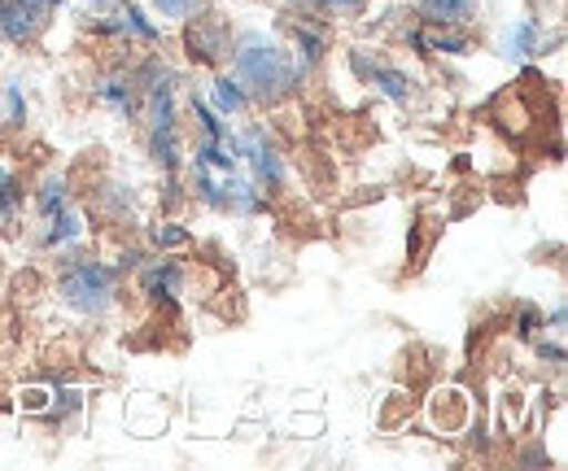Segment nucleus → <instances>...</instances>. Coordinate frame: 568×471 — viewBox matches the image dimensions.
<instances>
[{
    "label": "nucleus",
    "instance_id": "obj_6",
    "mask_svg": "<svg viewBox=\"0 0 568 471\" xmlns=\"http://www.w3.org/2000/svg\"><path fill=\"white\" fill-rule=\"evenodd\" d=\"M241 153L254 162V175H258V184H281V180H284L281 157H276V153L263 144V135H258V132L241 135Z\"/></svg>",
    "mask_w": 568,
    "mask_h": 471
},
{
    "label": "nucleus",
    "instance_id": "obj_9",
    "mask_svg": "<svg viewBox=\"0 0 568 471\" xmlns=\"http://www.w3.org/2000/svg\"><path fill=\"white\" fill-rule=\"evenodd\" d=\"M13 193H18V188H13V175L0 166V209H9V205H13Z\"/></svg>",
    "mask_w": 568,
    "mask_h": 471
},
{
    "label": "nucleus",
    "instance_id": "obj_3",
    "mask_svg": "<svg viewBox=\"0 0 568 471\" xmlns=\"http://www.w3.org/2000/svg\"><path fill=\"white\" fill-rule=\"evenodd\" d=\"M62 297L79 310H105L114 297V270L101 263H83L62 279Z\"/></svg>",
    "mask_w": 568,
    "mask_h": 471
},
{
    "label": "nucleus",
    "instance_id": "obj_1",
    "mask_svg": "<svg viewBox=\"0 0 568 471\" xmlns=\"http://www.w3.org/2000/svg\"><path fill=\"white\" fill-rule=\"evenodd\" d=\"M236 83L250 88L263 101H276L293 88V66L281 49H272L267 40H245L236 49Z\"/></svg>",
    "mask_w": 568,
    "mask_h": 471
},
{
    "label": "nucleus",
    "instance_id": "obj_10",
    "mask_svg": "<svg viewBox=\"0 0 568 471\" xmlns=\"http://www.w3.org/2000/svg\"><path fill=\"white\" fill-rule=\"evenodd\" d=\"M22 406H27V410H44V406H49V393H40V389H27V393H22Z\"/></svg>",
    "mask_w": 568,
    "mask_h": 471
},
{
    "label": "nucleus",
    "instance_id": "obj_5",
    "mask_svg": "<svg viewBox=\"0 0 568 471\" xmlns=\"http://www.w3.org/2000/svg\"><path fill=\"white\" fill-rule=\"evenodd\" d=\"M420 18L428 27L450 31V27H464L477 18V0H420Z\"/></svg>",
    "mask_w": 568,
    "mask_h": 471
},
{
    "label": "nucleus",
    "instance_id": "obj_8",
    "mask_svg": "<svg viewBox=\"0 0 568 471\" xmlns=\"http://www.w3.org/2000/svg\"><path fill=\"white\" fill-rule=\"evenodd\" d=\"M153 9H158L162 18H171V22H189V18L202 9V0H153Z\"/></svg>",
    "mask_w": 568,
    "mask_h": 471
},
{
    "label": "nucleus",
    "instance_id": "obj_4",
    "mask_svg": "<svg viewBox=\"0 0 568 471\" xmlns=\"http://www.w3.org/2000/svg\"><path fill=\"white\" fill-rule=\"evenodd\" d=\"M428 414H433V423H437L442 432H459V428L468 423L473 406H468V393H464V389H437L433 402H428Z\"/></svg>",
    "mask_w": 568,
    "mask_h": 471
},
{
    "label": "nucleus",
    "instance_id": "obj_7",
    "mask_svg": "<svg viewBox=\"0 0 568 471\" xmlns=\"http://www.w3.org/2000/svg\"><path fill=\"white\" fill-rule=\"evenodd\" d=\"M214 101H219L223 114H241V110L250 105V101H245V88H241L236 79H219V83H214Z\"/></svg>",
    "mask_w": 568,
    "mask_h": 471
},
{
    "label": "nucleus",
    "instance_id": "obj_2",
    "mask_svg": "<svg viewBox=\"0 0 568 471\" xmlns=\"http://www.w3.org/2000/svg\"><path fill=\"white\" fill-rule=\"evenodd\" d=\"M53 13H58V0H0V40L27 49L44 35Z\"/></svg>",
    "mask_w": 568,
    "mask_h": 471
}]
</instances>
